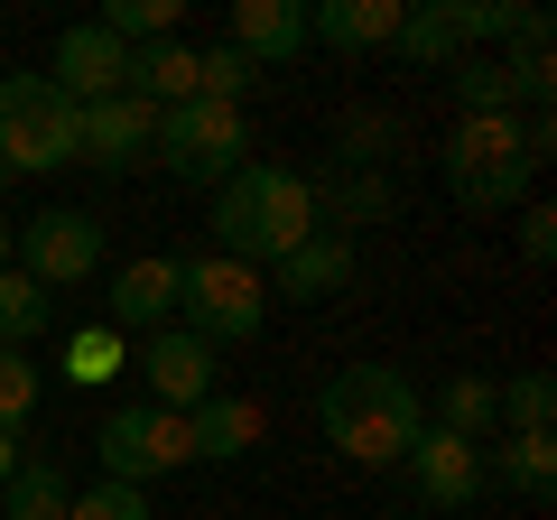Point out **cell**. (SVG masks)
Masks as SVG:
<instances>
[{
    "mask_svg": "<svg viewBox=\"0 0 557 520\" xmlns=\"http://www.w3.org/2000/svg\"><path fill=\"white\" fill-rule=\"evenodd\" d=\"M94 456H102V483H131V493H139V483H159V474H177V465H186V419H177V409L131 400V409L102 419Z\"/></svg>",
    "mask_w": 557,
    "mask_h": 520,
    "instance_id": "8",
    "label": "cell"
},
{
    "mask_svg": "<svg viewBox=\"0 0 557 520\" xmlns=\"http://www.w3.org/2000/svg\"><path fill=\"white\" fill-rule=\"evenodd\" d=\"M251 84H260L251 57H233V47H196V94H205V102H242Z\"/></svg>",
    "mask_w": 557,
    "mask_h": 520,
    "instance_id": "30",
    "label": "cell"
},
{
    "mask_svg": "<svg viewBox=\"0 0 557 520\" xmlns=\"http://www.w3.org/2000/svg\"><path fill=\"white\" fill-rule=\"evenodd\" d=\"M47 325H57V298H47L38 280H20V270H0V344H38Z\"/></svg>",
    "mask_w": 557,
    "mask_h": 520,
    "instance_id": "24",
    "label": "cell"
},
{
    "mask_svg": "<svg viewBox=\"0 0 557 520\" xmlns=\"http://www.w3.org/2000/svg\"><path fill=\"white\" fill-rule=\"evenodd\" d=\"M493 446H465V437H446V428H418V446L399 465H409V483H418V502L428 511H474L483 502V483H493Z\"/></svg>",
    "mask_w": 557,
    "mask_h": 520,
    "instance_id": "9",
    "label": "cell"
},
{
    "mask_svg": "<svg viewBox=\"0 0 557 520\" xmlns=\"http://www.w3.org/2000/svg\"><path fill=\"white\" fill-rule=\"evenodd\" d=\"M65 520H149V502H139L131 483H94V493L65 502Z\"/></svg>",
    "mask_w": 557,
    "mask_h": 520,
    "instance_id": "31",
    "label": "cell"
},
{
    "mask_svg": "<svg viewBox=\"0 0 557 520\" xmlns=\"http://www.w3.org/2000/svg\"><path fill=\"white\" fill-rule=\"evenodd\" d=\"M0 159L10 177H57L84 159V102H65L47 75H0Z\"/></svg>",
    "mask_w": 557,
    "mask_h": 520,
    "instance_id": "4",
    "label": "cell"
},
{
    "mask_svg": "<svg viewBox=\"0 0 557 520\" xmlns=\"http://www.w3.org/2000/svg\"><path fill=\"white\" fill-rule=\"evenodd\" d=\"M493 400H502V419H511V437H548L557 381H548V372H511V381H493Z\"/></svg>",
    "mask_w": 557,
    "mask_h": 520,
    "instance_id": "26",
    "label": "cell"
},
{
    "mask_svg": "<svg viewBox=\"0 0 557 520\" xmlns=\"http://www.w3.org/2000/svg\"><path fill=\"white\" fill-rule=\"evenodd\" d=\"M233 57H251L260 75H278V65H298L307 47V0H233Z\"/></svg>",
    "mask_w": 557,
    "mask_h": 520,
    "instance_id": "14",
    "label": "cell"
},
{
    "mask_svg": "<svg viewBox=\"0 0 557 520\" xmlns=\"http://www.w3.org/2000/svg\"><path fill=\"white\" fill-rule=\"evenodd\" d=\"M20 456H28V446H20V437H10V428H0V483L20 474Z\"/></svg>",
    "mask_w": 557,
    "mask_h": 520,
    "instance_id": "33",
    "label": "cell"
},
{
    "mask_svg": "<svg viewBox=\"0 0 557 520\" xmlns=\"http://www.w3.org/2000/svg\"><path fill=\"white\" fill-rule=\"evenodd\" d=\"M102 325H112L121 344H131V335H159V325H177V260H168V251L121 260L112 280H102Z\"/></svg>",
    "mask_w": 557,
    "mask_h": 520,
    "instance_id": "10",
    "label": "cell"
},
{
    "mask_svg": "<svg viewBox=\"0 0 557 520\" xmlns=\"http://www.w3.org/2000/svg\"><path fill=\"white\" fill-rule=\"evenodd\" d=\"M483 465H502V483H511L520 502H548L557 493V437H511L502 456H483Z\"/></svg>",
    "mask_w": 557,
    "mask_h": 520,
    "instance_id": "25",
    "label": "cell"
},
{
    "mask_svg": "<svg viewBox=\"0 0 557 520\" xmlns=\"http://www.w3.org/2000/svg\"><path fill=\"white\" fill-rule=\"evenodd\" d=\"M0 270H10V223H0Z\"/></svg>",
    "mask_w": 557,
    "mask_h": 520,
    "instance_id": "34",
    "label": "cell"
},
{
    "mask_svg": "<svg viewBox=\"0 0 557 520\" xmlns=\"http://www.w3.org/2000/svg\"><path fill=\"white\" fill-rule=\"evenodd\" d=\"M10 270L38 280L47 298L75 288V280H94V270H102V214H84V205H47V214H28L20 233H10Z\"/></svg>",
    "mask_w": 557,
    "mask_h": 520,
    "instance_id": "7",
    "label": "cell"
},
{
    "mask_svg": "<svg viewBox=\"0 0 557 520\" xmlns=\"http://www.w3.org/2000/svg\"><path fill=\"white\" fill-rule=\"evenodd\" d=\"M38 400H47V372L20 354V344H0V428L20 437V428L38 419Z\"/></svg>",
    "mask_w": 557,
    "mask_h": 520,
    "instance_id": "28",
    "label": "cell"
},
{
    "mask_svg": "<svg viewBox=\"0 0 557 520\" xmlns=\"http://www.w3.org/2000/svg\"><path fill=\"white\" fill-rule=\"evenodd\" d=\"M65 502H75V483H65V465L38 456V446L20 456V474L0 483V511L10 520H65Z\"/></svg>",
    "mask_w": 557,
    "mask_h": 520,
    "instance_id": "20",
    "label": "cell"
},
{
    "mask_svg": "<svg viewBox=\"0 0 557 520\" xmlns=\"http://www.w3.org/2000/svg\"><path fill=\"white\" fill-rule=\"evenodd\" d=\"M391 47H399L409 65H456V57H465L456 0H409V10H399V28H391Z\"/></svg>",
    "mask_w": 557,
    "mask_h": 520,
    "instance_id": "18",
    "label": "cell"
},
{
    "mask_svg": "<svg viewBox=\"0 0 557 520\" xmlns=\"http://www.w3.org/2000/svg\"><path fill=\"white\" fill-rule=\"evenodd\" d=\"M520 260H539V270L557 260V214L548 205H520Z\"/></svg>",
    "mask_w": 557,
    "mask_h": 520,
    "instance_id": "32",
    "label": "cell"
},
{
    "mask_svg": "<svg viewBox=\"0 0 557 520\" xmlns=\"http://www.w3.org/2000/svg\"><path fill=\"white\" fill-rule=\"evenodd\" d=\"M354 270H362V260H354V233H307L288 260H270L278 298H298V307H307V298H335V288H354Z\"/></svg>",
    "mask_w": 557,
    "mask_h": 520,
    "instance_id": "16",
    "label": "cell"
},
{
    "mask_svg": "<svg viewBox=\"0 0 557 520\" xmlns=\"http://www.w3.org/2000/svg\"><path fill=\"white\" fill-rule=\"evenodd\" d=\"M456 102L465 121H520V84L502 57H456Z\"/></svg>",
    "mask_w": 557,
    "mask_h": 520,
    "instance_id": "21",
    "label": "cell"
},
{
    "mask_svg": "<svg viewBox=\"0 0 557 520\" xmlns=\"http://www.w3.org/2000/svg\"><path fill=\"white\" fill-rule=\"evenodd\" d=\"M131 94L149 102V112H168V102H196V47H177V38L131 47Z\"/></svg>",
    "mask_w": 557,
    "mask_h": 520,
    "instance_id": "19",
    "label": "cell"
},
{
    "mask_svg": "<svg viewBox=\"0 0 557 520\" xmlns=\"http://www.w3.org/2000/svg\"><path fill=\"white\" fill-rule=\"evenodd\" d=\"M399 10H409V0H317V10H307V38H325V47H344V57H362V47H391Z\"/></svg>",
    "mask_w": 557,
    "mask_h": 520,
    "instance_id": "17",
    "label": "cell"
},
{
    "mask_svg": "<svg viewBox=\"0 0 557 520\" xmlns=\"http://www.w3.org/2000/svg\"><path fill=\"white\" fill-rule=\"evenodd\" d=\"M177 0H112V10H102V38H121V47H159V38H177Z\"/></svg>",
    "mask_w": 557,
    "mask_h": 520,
    "instance_id": "27",
    "label": "cell"
},
{
    "mask_svg": "<svg viewBox=\"0 0 557 520\" xmlns=\"http://www.w3.org/2000/svg\"><path fill=\"white\" fill-rule=\"evenodd\" d=\"M0 186H10V159H0Z\"/></svg>",
    "mask_w": 557,
    "mask_h": 520,
    "instance_id": "35",
    "label": "cell"
},
{
    "mask_svg": "<svg viewBox=\"0 0 557 520\" xmlns=\"http://www.w3.org/2000/svg\"><path fill=\"white\" fill-rule=\"evenodd\" d=\"M149 159H159L177 186H205V196H214V186L251 159V121H242V102H205V94L196 102H168Z\"/></svg>",
    "mask_w": 557,
    "mask_h": 520,
    "instance_id": "6",
    "label": "cell"
},
{
    "mask_svg": "<svg viewBox=\"0 0 557 520\" xmlns=\"http://www.w3.org/2000/svg\"><path fill=\"white\" fill-rule=\"evenodd\" d=\"M159 149V112L139 94H112V102H84V159L102 168V177H131L139 159Z\"/></svg>",
    "mask_w": 557,
    "mask_h": 520,
    "instance_id": "13",
    "label": "cell"
},
{
    "mask_svg": "<svg viewBox=\"0 0 557 520\" xmlns=\"http://www.w3.org/2000/svg\"><path fill=\"white\" fill-rule=\"evenodd\" d=\"M260 446V400H242V391H214V400L186 409V465H233Z\"/></svg>",
    "mask_w": 557,
    "mask_h": 520,
    "instance_id": "15",
    "label": "cell"
},
{
    "mask_svg": "<svg viewBox=\"0 0 557 520\" xmlns=\"http://www.w3.org/2000/svg\"><path fill=\"white\" fill-rule=\"evenodd\" d=\"M381 214H391V186L362 177V168L344 186H317V233H325V223H381Z\"/></svg>",
    "mask_w": 557,
    "mask_h": 520,
    "instance_id": "29",
    "label": "cell"
},
{
    "mask_svg": "<svg viewBox=\"0 0 557 520\" xmlns=\"http://www.w3.org/2000/svg\"><path fill=\"white\" fill-rule=\"evenodd\" d=\"M307 233H317V177H298V168L242 159L233 177L214 186V242H223V260H242V270L288 260Z\"/></svg>",
    "mask_w": 557,
    "mask_h": 520,
    "instance_id": "1",
    "label": "cell"
},
{
    "mask_svg": "<svg viewBox=\"0 0 557 520\" xmlns=\"http://www.w3.org/2000/svg\"><path fill=\"white\" fill-rule=\"evenodd\" d=\"M47 84H57L65 102H112V94H131V47L102 38V28L84 20V28H65V38H57V65H47Z\"/></svg>",
    "mask_w": 557,
    "mask_h": 520,
    "instance_id": "12",
    "label": "cell"
},
{
    "mask_svg": "<svg viewBox=\"0 0 557 520\" xmlns=\"http://www.w3.org/2000/svg\"><path fill=\"white\" fill-rule=\"evenodd\" d=\"M177 325L196 344H251L260 325H270V280L260 270H242V260L205 251V260H177Z\"/></svg>",
    "mask_w": 557,
    "mask_h": 520,
    "instance_id": "5",
    "label": "cell"
},
{
    "mask_svg": "<svg viewBox=\"0 0 557 520\" xmlns=\"http://www.w3.org/2000/svg\"><path fill=\"white\" fill-rule=\"evenodd\" d=\"M437 168H446V196H456L465 214H520V205H530V177H539L520 121H456L446 149H437Z\"/></svg>",
    "mask_w": 557,
    "mask_h": 520,
    "instance_id": "3",
    "label": "cell"
},
{
    "mask_svg": "<svg viewBox=\"0 0 557 520\" xmlns=\"http://www.w3.org/2000/svg\"><path fill=\"white\" fill-rule=\"evenodd\" d=\"M437 428H446V437H465V446H483V437L502 428V400H493V381H483V372H456V381L437 391Z\"/></svg>",
    "mask_w": 557,
    "mask_h": 520,
    "instance_id": "22",
    "label": "cell"
},
{
    "mask_svg": "<svg viewBox=\"0 0 557 520\" xmlns=\"http://www.w3.org/2000/svg\"><path fill=\"white\" fill-rule=\"evenodd\" d=\"M121 372H131V344H121L102 317L65 335V381H75V391H102V381H121Z\"/></svg>",
    "mask_w": 557,
    "mask_h": 520,
    "instance_id": "23",
    "label": "cell"
},
{
    "mask_svg": "<svg viewBox=\"0 0 557 520\" xmlns=\"http://www.w3.org/2000/svg\"><path fill=\"white\" fill-rule=\"evenodd\" d=\"M139 381H149V409H196L214 400L223 381H214V344H196L186 325H159V335H139Z\"/></svg>",
    "mask_w": 557,
    "mask_h": 520,
    "instance_id": "11",
    "label": "cell"
},
{
    "mask_svg": "<svg viewBox=\"0 0 557 520\" xmlns=\"http://www.w3.org/2000/svg\"><path fill=\"white\" fill-rule=\"evenodd\" d=\"M317 428L354 465H399L418 446V428H428V400H418V381L391 372V362H344L317 391Z\"/></svg>",
    "mask_w": 557,
    "mask_h": 520,
    "instance_id": "2",
    "label": "cell"
}]
</instances>
